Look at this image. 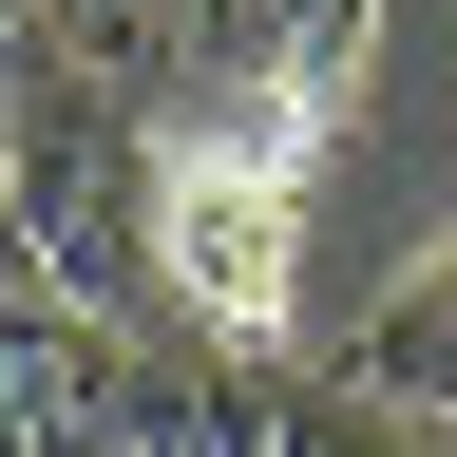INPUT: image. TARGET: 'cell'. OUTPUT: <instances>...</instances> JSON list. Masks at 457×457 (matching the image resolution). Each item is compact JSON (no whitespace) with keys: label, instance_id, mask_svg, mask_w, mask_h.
<instances>
[{"label":"cell","instance_id":"cell-3","mask_svg":"<svg viewBox=\"0 0 457 457\" xmlns=\"http://www.w3.org/2000/svg\"><path fill=\"white\" fill-rule=\"evenodd\" d=\"M134 381H153V324L77 305V286H0V457H134Z\"/></svg>","mask_w":457,"mask_h":457},{"label":"cell","instance_id":"cell-4","mask_svg":"<svg viewBox=\"0 0 457 457\" xmlns=\"http://www.w3.org/2000/svg\"><path fill=\"white\" fill-rule=\"evenodd\" d=\"M381 0H191V77L171 114H343L362 96Z\"/></svg>","mask_w":457,"mask_h":457},{"label":"cell","instance_id":"cell-9","mask_svg":"<svg viewBox=\"0 0 457 457\" xmlns=\"http://www.w3.org/2000/svg\"><path fill=\"white\" fill-rule=\"evenodd\" d=\"M20 38H38V0H0V57H20Z\"/></svg>","mask_w":457,"mask_h":457},{"label":"cell","instance_id":"cell-5","mask_svg":"<svg viewBox=\"0 0 457 457\" xmlns=\"http://www.w3.org/2000/svg\"><path fill=\"white\" fill-rule=\"evenodd\" d=\"M20 57H77V77H114V96H171L191 77V0H38Z\"/></svg>","mask_w":457,"mask_h":457},{"label":"cell","instance_id":"cell-2","mask_svg":"<svg viewBox=\"0 0 457 457\" xmlns=\"http://www.w3.org/2000/svg\"><path fill=\"white\" fill-rule=\"evenodd\" d=\"M153 191H171V114L114 96V77H77V57H20V248H38V286L153 324V305H171Z\"/></svg>","mask_w":457,"mask_h":457},{"label":"cell","instance_id":"cell-7","mask_svg":"<svg viewBox=\"0 0 457 457\" xmlns=\"http://www.w3.org/2000/svg\"><path fill=\"white\" fill-rule=\"evenodd\" d=\"M286 457H438V420H420V400H381L362 362H343V381L286 400Z\"/></svg>","mask_w":457,"mask_h":457},{"label":"cell","instance_id":"cell-1","mask_svg":"<svg viewBox=\"0 0 457 457\" xmlns=\"http://www.w3.org/2000/svg\"><path fill=\"white\" fill-rule=\"evenodd\" d=\"M343 114H171V191H153V267L171 324L210 343H305V191H324Z\"/></svg>","mask_w":457,"mask_h":457},{"label":"cell","instance_id":"cell-6","mask_svg":"<svg viewBox=\"0 0 457 457\" xmlns=\"http://www.w3.org/2000/svg\"><path fill=\"white\" fill-rule=\"evenodd\" d=\"M362 381H381V400H420V420L457 438V248H438V267H420V286L362 324Z\"/></svg>","mask_w":457,"mask_h":457},{"label":"cell","instance_id":"cell-8","mask_svg":"<svg viewBox=\"0 0 457 457\" xmlns=\"http://www.w3.org/2000/svg\"><path fill=\"white\" fill-rule=\"evenodd\" d=\"M38 248H20V57H0V286H20Z\"/></svg>","mask_w":457,"mask_h":457},{"label":"cell","instance_id":"cell-10","mask_svg":"<svg viewBox=\"0 0 457 457\" xmlns=\"http://www.w3.org/2000/svg\"><path fill=\"white\" fill-rule=\"evenodd\" d=\"M438 457H457V438H438Z\"/></svg>","mask_w":457,"mask_h":457}]
</instances>
